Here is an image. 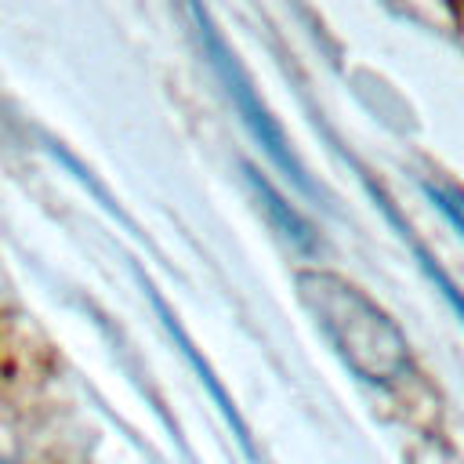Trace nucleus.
Returning a JSON list of instances; mask_svg holds the SVG:
<instances>
[{"label":"nucleus","mask_w":464,"mask_h":464,"mask_svg":"<svg viewBox=\"0 0 464 464\" xmlns=\"http://www.w3.org/2000/svg\"><path fill=\"white\" fill-rule=\"evenodd\" d=\"M297 301L341 355V362L366 384H395L413 370L410 341L395 319L355 283L337 272L308 268L297 276Z\"/></svg>","instance_id":"f257e3e1"},{"label":"nucleus","mask_w":464,"mask_h":464,"mask_svg":"<svg viewBox=\"0 0 464 464\" xmlns=\"http://www.w3.org/2000/svg\"><path fill=\"white\" fill-rule=\"evenodd\" d=\"M192 18H196V40H199V47H203V54H207V65H210L214 80L221 83L225 98L232 102L239 123H243L246 134L254 138V145L268 156V163L276 167V174H283L294 188H301L304 196H319V185L312 181L308 167H304L301 156L294 152V145H290V138L283 134L279 120H276L272 109L265 105V98H261V91L254 87V80H250L246 65L239 62V54L228 47V40L218 33V25L210 22V14H207L203 7H192Z\"/></svg>","instance_id":"f03ea898"},{"label":"nucleus","mask_w":464,"mask_h":464,"mask_svg":"<svg viewBox=\"0 0 464 464\" xmlns=\"http://www.w3.org/2000/svg\"><path fill=\"white\" fill-rule=\"evenodd\" d=\"M366 188H370V196H373L377 210L384 214V221H388V225H392V228H395L399 236H402V243L410 246V254H413L417 268L424 272V279H428V283H431V286L439 290V297H442V301L450 304V312H453V315L460 319V326H464V294H460V286H457V283L450 279V272H446V268L439 265V257H435V254H431V250H428V246H424V243H420V239L413 236L410 221H406V218H402V214H399V210L392 207V199H388V196H384V192H381V188H377L373 181H370Z\"/></svg>","instance_id":"7ed1b4c3"},{"label":"nucleus","mask_w":464,"mask_h":464,"mask_svg":"<svg viewBox=\"0 0 464 464\" xmlns=\"http://www.w3.org/2000/svg\"><path fill=\"white\" fill-rule=\"evenodd\" d=\"M243 174H246V185H250V192H254V199L261 203V210H265V218L276 225V232L286 239V243H294L297 250H315V232H312V225H308V218L294 207V203H286V196L257 170V167H243Z\"/></svg>","instance_id":"20e7f679"},{"label":"nucleus","mask_w":464,"mask_h":464,"mask_svg":"<svg viewBox=\"0 0 464 464\" xmlns=\"http://www.w3.org/2000/svg\"><path fill=\"white\" fill-rule=\"evenodd\" d=\"M424 192H428L431 207L450 221V228L464 239V207L457 203V196H453V192H446V188H439V185H424Z\"/></svg>","instance_id":"39448f33"},{"label":"nucleus","mask_w":464,"mask_h":464,"mask_svg":"<svg viewBox=\"0 0 464 464\" xmlns=\"http://www.w3.org/2000/svg\"><path fill=\"white\" fill-rule=\"evenodd\" d=\"M0 464H4V460H0Z\"/></svg>","instance_id":"423d86ee"}]
</instances>
